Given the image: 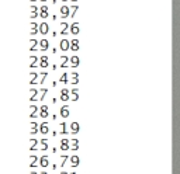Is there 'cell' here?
I'll return each instance as SVG.
<instances>
[{
    "mask_svg": "<svg viewBox=\"0 0 180 174\" xmlns=\"http://www.w3.org/2000/svg\"><path fill=\"white\" fill-rule=\"evenodd\" d=\"M38 115L42 118V119H46L48 116H49V107L46 105V104H42L41 107H38Z\"/></svg>",
    "mask_w": 180,
    "mask_h": 174,
    "instance_id": "cell-1",
    "label": "cell"
},
{
    "mask_svg": "<svg viewBox=\"0 0 180 174\" xmlns=\"http://www.w3.org/2000/svg\"><path fill=\"white\" fill-rule=\"evenodd\" d=\"M38 16L41 18H48L49 17V7L46 4H42V6L38 7Z\"/></svg>",
    "mask_w": 180,
    "mask_h": 174,
    "instance_id": "cell-2",
    "label": "cell"
},
{
    "mask_svg": "<svg viewBox=\"0 0 180 174\" xmlns=\"http://www.w3.org/2000/svg\"><path fill=\"white\" fill-rule=\"evenodd\" d=\"M79 131H80V125L77 121H72L69 124V132H71L72 135H77L79 134Z\"/></svg>",
    "mask_w": 180,
    "mask_h": 174,
    "instance_id": "cell-3",
    "label": "cell"
},
{
    "mask_svg": "<svg viewBox=\"0 0 180 174\" xmlns=\"http://www.w3.org/2000/svg\"><path fill=\"white\" fill-rule=\"evenodd\" d=\"M38 166H41L42 168H46L49 166V157H48V155H42L41 157H38Z\"/></svg>",
    "mask_w": 180,
    "mask_h": 174,
    "instance_id": "cell-4",
    "label": "cell"
},
{
    "mask_svg": "<svg viewBox=\"0 0 180 174\" xmlns=\"http://www.w3.org/2000/svg\"><path fill=\"white\" fill-rule=\"evenodd\" d=\"M38 32H41L42 35H46V34L49 32V24H48L46 21L39 23V24H38Z\"/></svg>",
    "mask_w": 180,
    "mask_h": 174,
    "instance_id": "cell-5",
    "label": "cell"
},
{
    "mask_svg": "<svg viewBox=\"0 0 180 174\" xmlns=\"http://www.w3.org/2000/svg\"><path fill=\"white\" fill-rule=\"evenodd\" d=\"M38 65H39V67H42V69L48 67V65H49V58H48L46 55H41L38 58Z\"/></svg>",
    "mask_w": 180,
    "mask_h": 174,
    "instance_id": "cell-6",
    "label": "cell"
},
{
    "mask_svg": "<svg viewBox=\"0 0 180 174\" xmlns=\"http://www.w3.org/2000/svg\"><path fill=\"white\" fill-rule=\"evenodd\" d=\"M38 132H41L42 135H46L48 132H49V124L46 122V121H44V122H41L38 125Z\"/></svg>",
    "mask_w": 180,
    "mask_h": 174,
    "instance_id": "cell-7",
    "label": "cell"
},
{
    "mask_svg": "<svg viewBox=\"0 0 180 174\" xmlns=\"http://www.w3.org/2000/svg\"><path fill=\"white\" fill-rule=\"evenodd\" d=\"M59 11H61V16H62V18H68L69 17V14H71V7L64 4V6L59 7Z\"/></svg>",
    "mask_w": 180,
    "mask_h": 174,
    "instance_id": "cell-8",
    "label": "cell"
},
{
    "mask_svg": "<svg viewBox=\"0 0 180 174\" xmlns=\"http://www.w3.org/2000/svg\"><path fill=\"white\" fill-rule=\"evenodd\" d=\"M59 115L62 116V118H68V116L71 115V110H69V105H62L61 108H59Z\"/></svg>",
    "mask_w": 180,
    "mask_h": 174,
    "instance_id": "cell-9",
    "label": "cell"
},
{
    "mask_svg": "<svg viewBox=\"0 0 180 174\" xmlns=\"http://www.w3.org/2000/svg\"><path fill=\"white\" fill-rule=\"evenodd\" d=\"M38 45H39V48H41V52H46L48 49H49V41H48L46 38L39 39Z\"/></svg>",
    "mask_w": 180,
    "mask_h": 174,
    "instance_id": "cell-10",
    "label": "cell"
},
{
    "mask_svg": "<svg viewBox=\"0 0 180 174\" xmlns=\"http://www.w3.org/2000/svg\"><path fill=\"white\" fill-rule=\"evenodd\" d=\"M38 94H39V91H38V89H35V87H31L30 89V101H31V104L32 103H35L37 100H38Z\"/></svg>",
    "mask_w": 180,
    "mask_h": 174,
    "instance_id": "cell-11",
    "label": "cell"
},
{
    "mask_svg": "<svg viewBox=\"0 0 180 174\" xmlns=\"http://www.w3.org/2000/svg\"><path fill=\"white\" fill-rule=\"evenodd\" d=\"M79 31H80V26H79V23H77V21H75V23L69 24V32H71V34L77 35V34H79Z\"/></svg>",
    "mask_w": 180,
    "mask_h": 174,
    "instance_id": "cell-12",
    "label": "cell"
},
{
    "mask_svg": "<svg viewBox=\"0 0 180 174\" xmlns=\"http://www.w3.org/2000/svg\"><path fill=\"white\" fill-rule=\"evenodd\" d=\"M79 48H80V45H79V39L77 38H73L69 41V49L73 52H77L79 51Z\"/></svg>",
    "mask_w": 180,
    "mask_h": 174,
    "instance_id": "cell-13",
    "label": "cell"
},
{
    "mask_svg": "<svg viewBox=\"0 0 180 174\" xmlns=\"http://www.w3.org/2000/svg\"><path fill=\"white\" fill-rule=\"evenodd\" d=\"M38 107L35 105V104H31L30 105V114H28V116L31 118V119H35L37 118V115H38Z\"/></svg>",
    "mask_w": 180,
    "mask_h": 174,
    "instance_id": "cell-14",
    "label": "cell"
},
{
    "mask_svg": "<svg viewBox=\"0 0 180 174\" xmlns=\"http://www.w3.org/2000/svg\"><path fill=\"white\" fill-rule=\"evenodd\" d=\"M69 161H71V167L72 168L79 167V164H80V159H79V156L77 155L71 156V157H69Z\"/></svg>",
    "mask_w": 180,
    "mask_h": 174,
    "instance_id": "cell-15",
    "label": "cell"
},
{
    "mask_svg": "<svg viewBox=\"0 0 180 174\" xmlns=\"http://www.w3.org/2000/svg\"><path fill=\"white\" fill-rule=\"evenodd\" d=\"M59 149H61L62 152H68V150H69V139H68V138H64V139H61V143H59Z\"/></svg>",
    "mask_w": 180,
    "mask_h": 174,
    "instance_id": "cell-16",
    "label": "cell"
},
{
    "mask_svg": "<svg viewBox=\"0 0 180 174\" xmlns=\"http://www.w3.org/2000/svg\"><path fill=\"white\" fill-rule=\"evenodd\" d=\"M38 17V6L35 4H31L30 6V18H32V21Z\"/></svg>",
    "mask_w": 180,
    "mask_h": 174,
    "instance_id": "cell-17",
    "label": "cell"
},
{
    "mask_svg": "<svg viewBox=\"0 0 180 174\" xmlns=\"http://www.w3.org/2000/svg\"><path fill=\"white\" fill-rule=\"evenodd\" d=\"M59 97H61V100L65 101V103L71 100V96H69V90H68V87H64V89L61 90V96Z\"/></svg>",
    "mask_w": 180,
    "mask_h": 174,
    "instance_id": "cell-18",
    "label": "cell"
},
{
    "mask_svg": "<svg viewBox=\"0 0 180 174\" xmlns=\"http://www.w3.org/2000/svg\"><path fill=\"white\" fill-rule=\"evenodd\" d=\"M80 65V59H79V56L77 55H72L71 58H69V66H72V67H77Z\"/></svg>",
    "mask_w": 180,
    "mask_h": 174,
    "instance_id": "cell-19",
    "label": "cell"
},
{
    "mask_svg": "<svg viewBox=\"0 0 180 174\" xmlns=\"http://www.w3.org/2000/svg\"><path fill=\"white\" fill-rule=\"evenodd\" d=\"M59 49L64 52L68 51V49H69V39H66V38L61 39V41H59Z\"/></svg>",
    "mask_w": 180,
    "mask_h": 174,
    "instance_id": "cell-20",
    "label": "cell"
},
{
    "mask_svg": "<svg viewBox=\"0 0 180 174\" xmlns=\"http://www.w3.org/2000/svg\"><path fill=\"white\" fill-rule=\"evenodd\" d=\"M59 26H61V35H68L69 34V24L66 23V21H61L59 23Z\"/></svg>",
    "mask_w": 180,
    "mask_h": 174,
    "instance_id": "cell-21",
    "label": "cell"
},
{
    "mask_svg": "<svg viewBox=\"0 0 180 174\" xmlns=\"http://www.w3.org/2000/svg\"><path fill=\"white\" fill-rule=\"evenodd\" d=\"M30 34H31V37H34L35 34H38V23L37 21H31L30 23Z\"/></svg>",
    "mask_w": 180,
    "mask_h": 174,
    "instance_id": "cell-22",
    "label": "cell"
},
{
    "mask_svg": "<svg viewBox=\"0 0 180 174\" xmlns=\"http://www.w3.org/2000/svg\"><path fill=\"white\" fill-rule=\"evenodd\" d=\"M68 83L73 84V86L79 84V73H77V72H72V73H71V79H69V82H68Z\"/></svg>",
    "mask_w": 180,
    "mask_h": 174,
    "instance_id": "cell-23",
    "label": "cell"
},
{
    "mask_svg": "<svg viewBox=\"0 0 180 174\" xmlns=\"http://www.w3.org/2000/svg\"><path fill=\"white\" fill-rule=\"evenodd\" d=\"M69 96H71L72 101H77V100H79V89H77V87H73L72 90H69Z\"/></svg>",
    "mask_w": 180,
    "mask_h": 174,
    "instance_id": "cell-24",
    "label": "cell"
},
{
    "mask_svg": "<svg viewBox=\"0 0 180 174\" xmlns=\"http://www.w3.org/2000/svg\"><path fill=\"white\" fill-rule=\"evenodd\" d=\"M69 149L73 150V152L79 150V139H76V138L71 139V141H69Z\"/></svg>",
    "mask_w": 180,
    "mask_h": 174,
    "instance_id": "cell-25",
    "label": "cell"
},
{
    "mask_svg": "<svg viewBox=\"0 0 180 174\" xmlns=\"http://www.w3.org/2000/svg\"><path fill=\"white\" fill-rule=\"evenodd\" d=\"M38 76H39V73H37V72H31V73H30V80H28V84H30V86H32V84L37 83V82H38Z\"/></svg>",
    "mask_w": 180,
    "mask_h": 174,
    "instance_id": "cell-26",
    "label": "cell"
},
{
    "mask_svg": "<svg viewBox=\"0 0 180 174\" xmlns=\"http://www.w3.org/2000/svg\"><path fill=\"white\" fill-rule=\"evenodd\" d=\"M37 46H38V39H35V38L30 39V46H28V51H30V52H37Z\"/></svg>",
    "mask_w": 180,
    "mask_h": 174,
    "instance_id": "cell-27",
    "label": "cell"
},
{
    "mask_svg": "<svg viewBox=\"0 0 180 174\" xmlns=\"http://www.w3.org/2000/svg\"><path fill=\"white\" fill-rule=\"evenodd\" d=\"M35 134H38V124L35 121H31L30 122V135L34 136Z\"/></svg>",
    "mask_w": 180,
    "mask_h": 174,
    "instance_id": "cell-28",
    "label": "cell"
},
{
    "mask_svg": "<svg viewBox=\"0 0 180 174\" xmlns=\"http://www.w3.org/2000/svg\"><path fill=\"white\" fill-rule=\"evenodd\" d=\"M59 129H61V131H59V134H61V135H68V134H69V131H68V124L65 122H61L59 124Z\"/></svg>",
    "mask_w": 180,
    "mask_h": 174,
    "instance_id": "cell-29",
    "label": "cell"
},
{
    "mask_svg": "<svg viewBox=\"0 0 180 174\" xmlns=\"http://www.w3.org/2000/svg\"><path fill=\"white\" fill-rule=\"evenodd\" d=\"M38 143H41V150H42V152H46L48 148H49V145H48V139H46L45 136L41 139V141H38Z\"/></svg>",
    "mask_w": 180,
    "mask_h": 174,
    "instance_id": "cell-30",
    "label": "cell"
},
{
    "mask_svg": "<svg viewBox=\"0 0 180 174\" xmlns=\"http://www.w3.org/2000/svg\"><path fill=\"white\" fill-rule=\"evenodd\" d=\"M30 160H31V163H30V167L31 168L38 166V156L37 155H30Z\"/></svg>",
    "mask_w": 180,
    "mask_h": 174,
    "instance_id": "cell-31",
    "label": "cell"
},
{
    "mask_svg": "<svg viewBox=\"0 0 180 174\" xmlns=\"http://www.w3.org/2000/svg\"><path fill=\"white\" fill-rule=\"evenodd\" d=\"M30 152H34V150H37V146H38V139H35V138H31L30 139Z\"/></svg>",
    "mask_w": 180,
    "mask_h": 174,
    "instance_id": "cell-32",
    "label": "cell"
},
{
    "mask_svg": "<svg viewBox=\"0 0 180 174\" xmlns=\"http://www.w3.org/2000/svg\"><path fill=\"white\" fill-rule=\"evenodd\" d=\"M69 66V58L66 55H61V67H68Z\"/></svg>",
    "mask_w": 180,
    "mask_h": 174,
    "instance_id": "cell-33",
    "label": "cell"
},
{
    "mask_svg": "<svg viewBox=\"0 0 180 174\" xmlns=\"http://www.w3.org/2000/svg\"><path fill=\"white\" fill-rule=\"evenodd\" d=\"M37 65H38V56L31 55V56H30V67H31V69H34Z\"/></svg>",
    "mask_w": 180,
    "mask_h": 174,
    "instance_id": "cell-34",
    "label": "cell"
},
{
    "mask_svg": "<svg viewBox=\"0 0 180 174\" xmlns=\"http://www.w3.org/2000/svg\"><path fill=\"white\" fill-rule=\"evenodd\" d=\"M38 91L41 93V97H38V100H39V101H44V100H45V96L48 94V89H46V87H41Z\"/></svg>",
    "mask_w": 180,
    "mask_h": 174,
    "instance_id": "cell-35",
    "label": "cell"
},
{
    "mask_svg": "<svg viewBox=\"0 0 180 174\" xmlns=\"http://www.w3.org/2000/svg\"><path fill=\"white\" fill-rule=\"evenodd\" d=\"M59 82L64 84H68V82H69V77H68V73H62L61 75V77H59Z\"/></svg>",
    "mask_w": 180,
    "mask_h": 174,
    "instance_id": "cell-36",
    "label": "cell"
},
{
    "mask_svg": "<svg viewBox=\"0 0 180 174\" xmlns=\"http://www.w3.org/2000/svg\"><path fill=\"white\" fill-rule=\"evenodd\" d=\"M68 159H69V156L68 155H61V167H64L65 164H66V161H68Z\"/></svg>",
    "mask_w": 180,
    "mask_h": 174,
    "instance_id": "cell-37",
    "label": "cell"
},
{
    "mask_svg": "<svg viewBox=\"0 0 180 174\" xmlns=\"http://www.w3.org/2000/svg\"><path fill=\"white\" fill-rule=\"evenodd\" d=\"M71 7V17H75V14H76V11L79 10V6H76V4H73V6H69Z\"/></svg>",
    "mask_w": 180,
    "mask_h": 174,
    "instance_id": "cell-38",
    "label": "cell"
},
{
    "mask_svg": "<svg viewBox=\"0 0 180 174\" xmlns=\"http://www.w3.org/2000/svg\"><path fill=\"white\" fill-rule=\"evenodd\" d=\"M42 77H41V80H39V84H44L45 83V80H46V77H48V73L46 72H42V73H39Z\"/></svg>",
    "mask_w": 180,
    "mask_h": 174,
    "instance_id": "cell-39",
    "label": "cell"
},
{
    "mask_svg": "<svg viewBox=\"0 0 180 174\" xmlns=\"http://www.w3.org/2000/svg\"><path fill=\"white\" fill-rule=\"evenodd\" d=\"M30 174H38V173H37V171H34V170H32V171H31V173H30Z\"/></svg>",
    "mask_w": 180,
    "mask_h": 174,
    "instance_id": "cell-40",
    "label": "cell"
},
{
    "mask_svg": "<svg viewBox=\"0 0 180 174\" xmlns=\"http://www.w3.org/2000/svg\"><path fill=\"white\" fill-rule=\"evenodd\" d=\"M38 174H48L46 171H41V173H38Z\"/></svg>",
    "mask_w": 180,
    "mask_h": 174,
    "instance_id": "cell-41",
    "label": "cell"
},
{
    "mask_svg": "<svg viewBox=\"0 0 180 174\" xmlns=\"http://www.w3.org/2000/svg\"><path fill=\"white\" fill-rule=\"evenodd\" d=\"M30 1H31L32 4H34V3H35V1H37V0H30Z\"/></svg>",
    "mask_w": 180,
    "mask_h": 174,
    "instance_id": "cell-42",
    "label": "cell"
},
{
    "mask_svg": "<svg viewBox=\"0 0 180 174\" xmlns=\"http://www.w3.org/2000/svg\"><path fill=\"white\" fill-rule=\"evenodd\" d=\"M61 174H69V173H68V171H62V173H61Z\"/></svg>",
    "mask_w": 180,
    "mask_h": 174,
    "instance_id": "cell-43",
    "label": "cell"
},
{
    "mask_svg": "<svg viewBox=\"0 0 180 174\" xmlns=\"http://www.w3.org/2000/svg\"><path fill=\"white\" fill-rule=\"evenodd\" d=\"M69 174H76V173H75V171H72V173H69Z\"/></svg>",
    "mask_w": 180,
    "mask_h": 174,
    "instance_id": "cell-44",
    "label": "cell"
},
{
    "mask_svg": "<svg viewBox=\"0 0 180 174\" xmlns=\"http://www.w3.org/2000/svg\"><path fill=\"white\" fill-rule=\"evenodd\" d=\"M72 1H73V3H76V1H77V0H72Z\"/></svg>",
    "mask_w": 180,
    "mask_h": 174,
    "instance_id": "cell-45",
    "label": "cell"
},
{
    "mask_svg": "<svg viewBox=\"0 0 180 174\" xmlns=\"http://www.w3.org/2000/svg\"><path fill=\"white\" fill-rule=\"evenodd\" d=\"M62 1H68V0H62Z\"/></svg>",
    "mask_w": 180,
    "mask_h": 174,
    "instance_id": "cell-46",
    "label": "cell"
}]
</instances>
